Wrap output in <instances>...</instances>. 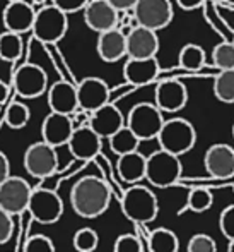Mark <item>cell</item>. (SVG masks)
I'll use <instances>...</instances> for the list:
<instances>
[{"label": "cell", "mask_w": 234, "mask_h": 252, "mask_svg": "<svg viewBox=\"0 0 234 252\" xmlns=\"http://www.w3.org/2000/svg\"><path fill=\"white\" fill-rule=\"evenodd\" d=\"M24 252H55V244L47 235H33L24 244Z\"/></svg>", "instance_id": "d590c367"}, {"label": "cell", "mask_w": 234, "mask_h": 252, "mask_svg": "<svg viewBox=\"0 0 234 252\" xmlns=\"http://www.w3.org/2000/svg\"><path fill=\"white\" fill-rule=\"evenodd\" d=\"M164 122L162 112L154 103H137L127 117V127L139 137L140 143L157 139Z\"/></svg>", "instance_id": "5b68a950"}, {"label": "cell", "mask_w": 234, "mask_h": 252, "mask_svg": "<svg viewBox=\"0 0 234 252\" xmlns=\"http://www.w3.org/2000/svg\"><path fill=\"white\" fill-rule=\"evenodd\" d=\"M116 170L123 182L137 186V182L145 179V170H147V156L140 151L130 153V155L120 156L116 163Z\"/></svg>", "instance_id": "cb8c5ba5"}, {"label": "cell", "mask_w": 234, "mask_h": 252, "mask_svg": "<svg viewBox=\"0 0 234 252\" xmlns=\"http://www.w3.org/2000/svg\"><path fill=\"white\" fill-rule=\"evenodd\" d=\"M214 94L222 103H234V70H222L215 74Z\"/></svg>", "instance_id": "f546056e"}, {"label": "cell", "mask_w": 234, "mask_h": 252, "mask_svg": "<svg viewBox=\"0 0 234 252\" xmlns=\"http://www.w3.org/2000/svg\"><path fill=\"white\" fill-rule=\"evenodd\" d=\"M111 202V190L103 179L87 175L79 179L70 190V204L80 218L93 220L106 213Z\"/></svg>", "instance_id": "6da1fadb"}, {"label": "cell", "mask_w": 234, "mask_h": 252, "mask_svg": "<svg viewBox=\"0 0 234 252\" xmlns=\"http://www.w3.org/2000/svg\"><path fill=\"white\" fill-rule=\"evenodd\" d=\"M125 126H127L125 117L120 112L118 106H115L113 103H108L103 108L96 110L89 117V127L101 139H109V137L115 136Z\"/></svg>", "instance_id": "ffe728a7"}, {"label": "cell", "mask_w": 234, "mask_h": 252, "mask_svg": "<svg viewBox=\"0 0 234 252\" xmlns=\"http://www.w3.org/2000/svg\"><path fill=\"white\" fill-rule=\"evenodd\" d=\"M31 119V112L24 103L21 101H12L5 110V124L10 129H23L27 126Z\"/></svg>", "instance_id": "1f68e13d"}, {"label": "cell", "mask_w": 234, "mask_h": 252, "mask_svg": "<svg viewBox=\"0 0 234 252\" xmlns=\"http://www.w3.org/2000/svg\"><path fill=\"white\" fill-rule=\"evenodd\" d=\"M24 168L34 179H48L58 168L56 150L45 141H38L27 146L24 153Z\"/></svg>", "instance_id": "ba28073f"}, {"label": "cell", "mask_w": 234, "mask_h": 252, "mask_svg": "<svg viewBox=\"0 0 234 252\" xmlns=\"http://www.w3.org/2000/svg\"><path fill=\"white\" fill-rule=\"evenodd\" d=\"M219 228L228 240H234V204L222 209L219 216Z\"/></svg>", "instance_id": "8d00e7d4"}, {"label": "cell", "mask_w": 234, "mask_h": 252, "mask_svg": "<svg viewBox=\"0 0 234 252\" xmlns=\"http://www.w3.org/2000/svg\"><path fill=\"white\" fill-rule=\"evenodd\" d=\"M27 211L33 216V220H36L41 225H53L62 218L63 201L55 190L38 187L33 189Z\"/></svg>", "instance_id": "9c48e42d"}, {"label": "cell", "mask_w": 234, "mask_h": 252, "mask_svg": "<svg viewBox=\"0 0 234 252\" xmlns=\"http://www.w3.org/2000/svg\"><path fill=\"white\" fill-rule=\"evenodd\" d=\"M72 244L77 252H94L99 246V235L96 230L89 228V226H84V228L76 232Z\"/></svg>", "instance_id": "d6a6232c"}, {"label": "cell", "mask_w": 234, "mask_h": 252, "mask_svg": "<svg viewBox=\"0 0 234 252\" xmlns=\"http://www.w3.org/2000/svg\"><path fill=\"white\" fill-rule=\"evenodd\" d=\"M204 2L205 0H176V3H178L183 10H195L200 5H204Z\"/></svg>", "instance_id": "b9f144b4"}, {"label": "cell", "mask_w": 234, "mask_h": 252, "mask_svg": "<svg viewBox=\"0 0 234 252\" xmlns=\"http://www.w3.org/2000/svg\"><path fill=\"white\" fill-rule=\"evenodd\" d=\"M183 165L178 156L166 153L162 150L154 151L147 156V170H145V180L151 186L166 189V187L176 186L182 179Z\"/></svg>", "instance_id": "277c9868"}, {"label": "cell", "mask_w": 234, "mask_h": 252, "mask_svg": "<svg viewBox=\"0 0 234 252\" xmlns=\"http://www.w3.org/2000/svg\"><path fill=\"white\" fill-rule=\"evenodd\" d=\"M10 2H26V0H7V3H10Z\"/></svg>", "instance_id": "bcb514c9"}, {"label": "cell", "mask_w": 234, "mask_h": 252, "mask_svg": "<svg viewBox=\"0 0 234 252\" xmlns=\"http://www.w3.org/2000/svg\"><path fill=\"white\" fill-rule=\"evenodd\" d=\"M159 52L157 33L147 28L137 26L127 34V57L135 60L156 59Z\"/></svg>", "instance_id": "ac0fdd59"}, {"label": "cell", "mask_w": 234, "mask_h": 252, "mask_svg": "<svg viewBox=\"0 0 234 252\" xmlns=\"http://www.w3.org/2000/svg\"><path fill=\"white\" fill-rule=\"evenodd\" d=\"M233 43H234V38H233Z\"/></svg>", "instance_id": "681fc988"}, {"label": "cell", "mask_w": 234, "mask_h": 252, "mask_svg": "<svg viewBox=\"0 0 234 252\" xmlns=\"http://www.w3.org/2000/svg\"><path fill=\"white\" fill-rule=\"evenodd\" d=\"M204 166L210 177L228 180L234 177V148L229 144H212L204 156Z\"/></svg>", "instance_id": "9a60e30c"}, {"label": "cell", "mask_w": 234, "mask_h": 252, "mask_svg": "<svg viewBox=\"0 0 234 252\" xmlns=\"http://www.w3.org/2000/svg\"><path fill=\"white\" fill-rule=\"evenodd\" d=\"M111 91L108 84L99 77H84L77 84V100H79V110L87 113H94L96 110L108 105Z\"/></svg>", "instance_id": "4fadbf2b"}, {"label": "cell", "mask_w": 234, "mask_h": 252, "mask_svg": "<svg viewBox=\"0 0 234 252\" xmlns=\"http://www.w3.org/2000/svg\"><path fill=\"white\" fill-rule=\"evenodd\" d=\"M69 30V17L53 3L40 7L33 26V36L41 43H56L65 36Z\"/></svg>", "instance_id": "8992f818"}, {"label": "cell", "mask_w": 234, "mask_h": 252, "mask_svg": "<svg viewBox=\"0 0 234 252\" xmlns=\"http://www.w3.org/2000/svg\"><path fill=\"white\" fill-rule=\"evenodd\" d=\"M12 233H14L12 216L3 211V209H0V246L9 242L12 239Z\"/></svg>", "instance_id": "74e56055"}, {"label": "cell", "mask_w": 234, "mask_h": 252, "mask_svg": "<svg viewBox=\"0 0 234 252\" xmlns=\"http://www.w3.org/2000/svg\"><path fill=\"white\" fill-rule=\"evenodd\" d=\"M233 190H234V186H233Z\"/></svg>", "instance_id": "f907efd6"}, {"label": "cell", "mask_w": 234, "mask_h": 252, "mask_svg": "<svg viewBox=\"0 0 234 252\" xmlns=\"http://www.w3.org/2000/svg\"><path fill=\"white\" fill-rule=\"evenodd\" d=\"M113 252H144V247H142V242L137 235L123 233L115 240Z\"/></svg>", "instance_id": "e575fe53"}, {"label": "cell", "mask_w": 234, "mask_h": 252, "mask_svg": "<svg viewBox=\"0 0 234 252\" xmlns=\"http://www.w3.org/2000/svg\"><path fill=\"white\" fill-rule=\"evenodd\" d=\"M188 90L178 79H162L156 86L154 105L162 113H176L186 106Z\"/></svg>", "instance_id": "7c38bea8"}, {"label": "cell", "mask_w": 234, "mask_h": 252, "mask_svg": "<svg viewBox=\"0 0 234 252\" xmlns=\"http://www.w3.org/2000/svg\"><path fill=\"white\" fill-rule=\"evenodd\" d=\"M106 2L115 7L118 12H130L135 7L137 0H106Z\"/></svg>", "instance_id": "ab89813d"}, {"label": "cell", "mask_w": 234, "mask_h": 252, "mask_svg": "<svg viewBox=\"0 0 234 252\" xmlns=\"http://www.w3.org/2000/svg\"><path fill=\"white\" fill-rule=\"evenodd\" d=\"M228 252H234V240H229V246H228Z\"/></svg>", "instance_id": "ee69618b"}, {"label": "cell", "mask_w": 234, "mask_h": 252, "mask_svg": "<svg viewBox=\"0 0 234 252\" xmlns=\"http://www.w3.org/2000/svg\"><path fill=\"white\" fill-rule=\"evenodd\" d=\"M91 0H52V3L55 7H58L62 12H65L67 16L74 12H79V10H84L86 5Z\"/></svg>", "instance_id": "f35d334b"}, {"label": "cell", "mask_w": 234, "mask_h": 252, "mask_svg": "<svg viewBox=\"0 0 234 252\" xmlns=\"http://www.w3.org/2000/svg\"><path fill=\"white\" fill-rule=\"evenodd\" d=\"M10 175V163H9V158L5 156V153L0 151V186L5 182Z\"/></svg>", "instance_id": "60d3db41"}, {"label": "cell", "mask_w": 234, "mask_h": 252, "mask_svg": "<svg viewBox=\"0 0 234 252\" xmlns=\"http://www.w3.org/2000/svg\"><path fill=\"white\" fill-rule=\"evenodd\" d=\"M7 100H9V84L0 79V105H3Z\"/></svg>", "instance_id": "7bdbcfd3"}, {"label": "cell", "mask_w": 234, "mask_h": 252, "mask_svg": "<svg viewBox=\"0 0 234 252\" xmlns=\"http://www.w3.org/2000/svg\"><path fill=\"white\" fill-rule=\"evenodd\" d=\"M186 252H217V244L207 233H195L188 240Z\"/></svg>", "instance_id": "836d02e7"}, {"label": "cell", "mask_w": 234, "mask_h": 252, "mask_svg": "<svg viewBox=\"0 0 234 252\" xmlns=\"http://www.w3.org/2000/svg\"><path fill=\"white\" fill-rule=\"evenodd\" d=\"M159 150L171 153L175 156L185 155L195 146L197 143V130L191 126V122H188L186 119H169L164 122L161 132L157 136Z\"/></svg>", "instance_id": "7a4b0ae2"}, {"label": "cell", "mask_w": 234, "mask_h": 252, "mask_svg": "<svg viewBox=\"0 0 234 252\" xmlns=\"http://www.w3.org/2000/svg\"><path fill=\"white\" fill-rule=\"evenodd\" d=\"M12 86L21 98H38L48 93V76L36 63H24L14 72Z\"/></svg>", "instance_id": "30bf717a"}, {"label": "cell", "mask_w": 234, "mask_h": 252, "mask_svg": "<svg viewBox=\"0 0 234 252\" xmlns=\"http://www.w3.org/2000/svg\"><path fill=\"white\" fill-rule=\"evenodd\" d=\"M133 19L142 28L157 33L173 21L171 0H137L133 7Z\"/></svg>", "instance_id": "52a82bcc"}, {"label": "cell", "mask_w": 234, "mask_h": 252, "mask_svg": "<svg viewBox=\"0 0 234 252\" xmlns=\"http://www.w3.org/2000/svg\"><path fill=\"white\" fill-rule=\"evenodd\" d=\"M96 50L103 62H118L127 57V36L122 30H111L98 36Z\"/></svg>", "instance_id": "603a6c76"}, {"label": "cell", "mask_w": 234, "mask_h": 252, "mask_svg": "<svg viewBox=\"0 0 234 252\" xmlns=\"http://www.w3.org/2000/svg\"><path fill=\"white\" fill-rule=\"evenodd\" d=\"M67 146H69V151L74 158L82 159V161H91L101 153L103 139L87 124V126L76 127Z\"/></svg>", "instance_id": "d6986e66"}, {"label": "cell", "mask_w": 234, "mask_h": 252, "mask_svg": "<svg viewBox=\"0 0 234 252\" xmlns=\"http://www.w3.org/2000/svg\"><path fill=\"white\" fill-rule=\"evenodd\" d=\"M210 2H224V0H210Z\"/></svg>", "instance_id": "7dc6e473"}, {"label": "cell", "mask_w": 234, "mask_h": 252, "mask_svg": "<svg viewBox=\"0 0 234 252\" xmlns=\"http://www.w3.org/2000/svg\"><path fill=\"white\" fill-rule=\"evenodd\" d=\"M159 72L161 69H159L157 59H129L123 65V77L132 86H145V84L154 83L159 77Z\"/></svg>", "instance_id": "7402d4cb"}, {"label": "cell", "mask_w": 234, "mask_h": 252, "mask_svg": "<svg viewBox=\"0 0 234 252\" xmlns=\"http://www.w3.org/2000/svg\"><path fill=\"white\" fill-rule=\"evenodd\" d=\"M214 204V196L208 189L205 187H195L188 192L186 204L183 211H191V213H205L207 209L212 208Z\"/></svg>", "instance_id": "f1b7e54d"}, {"label": "cell", "mask_w": 234, "mask_h": 252, "mask_svg": "<svg viewBox=\"0 0 234 252\" xmlns=\"http://www.w3.org/2000/svg\"><path fill=\"white\" fill-rule=\"evenodd\" d=\"M122 211L130 221L145 225L156 220L159 213V202L156 194L144 186H132L122 197Z\"/></svg>", "instance_id": "3957f363"}, {"label": "cell", "mask_w": 234, "mask_h": 252, "mask_svg": "<svg viewBox=\"0 0 234 252\" xmlns=\"http://www.w3.org/2000/svg\"><path fill=\"white\" fill-rule=\"evenodd\" d=\"M149 252H178L180 240L176 233L169 228H156L149 233Z\"/></svg>", "instance_id": "d4e9b609"}, {"label": "cell", "mask_w": 234, "mask_h": 252, "mask_svg": "<svg viewBox=\"0 0 234 252\" xmlns=\"http://www.w3.org/2000/svg\"><path fill=\"white\" fill-rule=\"evenodd\" d=\"M48 106L53 113L72 117L79 110L77 86L69 81H56L48 88Z\"/></svg>", "instance_id": "44dd1931"}, {"label": "cell", "mask_w": 234, "mask_h": 252, "mask_svg": "<svg viewBox=\"0 0 234 252\" xmlns=\"http://www.w3.org/2000/svg\"><path fill=\"white\" fill-rule=\"evenodd\" d=\"M76 126L72 122V117L69 115H60V113L50 112L45 117L43 124H41V137L47 144L52 148L67 146L72 137Z\"/></svg>", "instance_id": "2e32d148"}, {"label": "cell", "mask_w": 234, "mask_h": 252, "mask_svg": "<svg viewBox=\"0 0 234 252\" xmlns=\"http://www.w3.org/2000/svg\"><path fill=\"white\" fill-rule=\"evenodd\" d=\"M21 55H23V38H21V34L3 31L0 34V60L16 62Z\"/></svg>", "instance_id": "4316f807"}, {"label": "cell", "mask_w": 234, "mask_h": 252, "mask_svg": "<svg viewBox=\"0 0 234 252\" xmlns=\"http://www.w3.org/2000/svg\"><path fill=\"white\" fill-rule=\"evenodd\" d=\"M178 63L182 69L186 70H198L205 65V50L200 45L186 43L185 47L180 50Z\"/></svg>", "instance_id": "83f0119b"}, {"label": "cell", "mask_w": 234, "mask_h": 252, "mask_svg": "<svg viewBox=\"0 0 234 252\" xmlns=\"http://www.w3.org/2000/svg\"><path fill=\"white\" fill-rule=\"evenodd\" d=\"M82 12L86 26L98 34L116 30L120 24V12L106 0H91Z\"/></svg>", "instance_id": "5bb4252c"}, {"label": "cell", "mask_w": 234, "mask_h": 252, "mask_svg": "<svg viewBox=\"0 0 234 252\" xmlns=\"http://www.w3.org/2000/svg\"><path fill=\"white\" fill-rule=\"evenodd\" d=\"M109 148L115 155L120 156H125V155H130V153H135L139 151V144H140V139L129 129V127H123L120 129L115 136L109 137Z\"/></svg>", "instance_id": "484cf974"}, {"label": "cell", "mask_w": 234, "mask_h": 252, "mask_svg": "<svg viewBox=\"0 0 234 252\" xmlns=\"http://www.w3.org/2000/svg\"><path fill=\"white\" fill-rule=\"evenodd\" d=\"M33 189L21 177H9L0 186V209L9 213L10 216L21 215L27 211Z\"/></svg>", "instance_id": "8fae6325"}, {"label": "cell", "mask_w": 234, "mask_h": 252, "mask_svg": "<svg viewBox=\"0 0 234 252\" xmlns=\"http://www.w3.org/2000/svg\"><path fill=\"white\" fill-rule=\"evenodd\" d=\"M233 137H234V126H233Z\"/></svg>", "instance_id": "c3c4849f"}, {"label": "cell", "mask_w": 234, "mask_h": 252, "mask_svg": "<svg viewBox=\"0 0 234 252\" xmlns=\"http://www.w3.org/2000/svg\"><path fill=\"white\" fill-rule=\"evenodd\" d=\"M34 3H36V5H41V7H45V2H47V0H33Z\"/></svg>", "instance_id": "f6af8a7d"}, {"label": "cell", "mask_w": 234, "mask_h": 252, "mask_svg": "<svg viewBox=\"0 0 234 252\" xmlns=\"http://www.w3.org/2000/svg\"><path fill=\"white\" fill-rule=\"evenodd\" d=\"M212 63L217 69V72L222 70H234V43L233 41H222L215 45L212 50Z\"/></svg>", "instance_id": "4dcf8cb0"}, {"label": "cell", "mask_w": 234, "mask_h": 252, "mask_svg": "<svg viewBox=\"0 0 234 252\" xmlns=\"http://www.w3.org/2000/svg\"><path fill=\"white\" fill-rule=\"evenodd\" d=\"M36 10L34 5L29 2H10L5 5L2 12V23L5 31L16 34H23L27 31H33L34 19H36Z\"/></svg>", "instance_id": "e0dca14e"}]
</instances>
